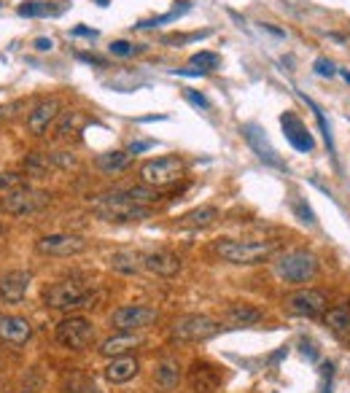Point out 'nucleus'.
<instances>
[{
    "mask_svg": "<svg viewBox=\"0 0 350 393\" xmlns=\"http://www.w3.org/2000/svg\"><path fill=\"white\" fill-rule=\"evenodd\" d=\"M92 210L97 213V219L113 221V224L143 221V219L151 216V208H148V205H140V202L130 199L121 189L95 197V199H92Z\"/></svg>",
    "mask_w": 350,
    "mask_h": 393,
    "instance_id": "1",
    "label": "nucleus"
},
{
    "mask_svg": "<svg viewBox=\"0 0 350 393\" xmlns=\"http://www.w3.org/2000/svg\"><path fill=\"white\" fill-rule=\"evenodd\" d=\"M278 251V243H267V240H218L216 253L230 264H240V267H254L262 264Z\"/></svg>",
    "mask_w": 350,
    "mask_h": 393,
    "instance_id": "2",
    "label": "nucleus"
},
{
    "mask_svg": "<svg viewBox=\"0 0 350 393\" xmlns=\"http://www.w3.org/2000/svg\"><path fill=\"white\" fill-rule=\"evenodd\" d=\"M97 296L86 283L81 281H60L54 285H48L43 291V305L51 310H81V308H92L97 302Z\"/></svg>",
    "mask_w": 350,
    "mask_h": 393,
    "instance_id": "3",
    "label": "nucleus"
},
{
    "mask_svg": "<svg viewBox=\"0 0 350 393\" xmlns=\"http://www.w3.org/2000/svg\"><path fill=\"white\" fill-rule=\"evenodd\" d=\"M218 332H221V323L210 315H200V313L181 315L170 326L173 340H178V342H205L210 337H216Z\"/></svg>",
    "mask_w": 350,
    "mask_h": 393,
    "instance_id": "4",
    "label": "nucleus"
},
{
    "mask_svg": "<svg viewBox=\"0 0 350 393\" xmlns=\"http://www.w3.org/2000/svg\"><path fill=\"white\" fill-rule=\"evenodd\" d=\"M275 272L286 283H307L318 275V258L307 251H289L275 261Z\"/></svg>",
    "mask_w": 350,
    "mask_h": 393,
    "instance_id": "5",
    "label": "nucleus"
},
{
    "mask_svg": "<svg viewBox=\"0 0 350 393\" xmlns=\"http://www.w3.org/2000/svg\"><path fill=\"white\" fill-rule=\"evenodd\" d=\"M51 202L48 192H38L33 186H19L6 192V197L0 199V210L9 216H27V213H38L41 208H46Z\"/></svg>",
    "mask_w": 350,
    "mask_h": 393,
    "instance_id": "6",
    "label": "nucleus"
},
{
    "mask_svg": "<svg viewBox=\"0 0 350 393\" xmlns=\"http://www.w3.org/2000/svg\"><path fill=\"white\" fill-rule=\"evenodd\" d=\"M183 175V162L178 157H159V159L145 162L140 167V184L151 186V189H162V186L175 184Z\"/></svg>",
    "mask_w": 350,
    "mask_h": 393,
    "instance_id": "7",
    "label": "nucleus"
},
{
    "mask_svg": "<svg viewBox=\"0 0 350 393\" xmlns=\"http://www.w3.org/2000/svg\"><path fill=\"white\" fill-rule=\"evenodd\" d=\"M95 340V323L84 315H71L57 323V342L71 350H84Z\"/></svg>",
    "mask_w": 350,
    "mask_h": 393,
    "instance_id": "8",
    "label": "nucleus"
},
{
    "mask_svg": "<svg viewBox=\"0 0 350 393\" xmlns=\"http://www.w3.org/2000/svg\"><path fill=\"white\" fill-rule=\"evenodd\" d=\"M159 320V313L154 308H145V305H124V308L113 310L110 313V326L119 329V332H140L148 329Z\"/></svg>",
    "mask_w": 350,
    "mask_h": 393,
    "instance_id": "9",
    "label": "nucleus"
},
{
    "mask_svg": "<svg viewBox=\"0 0 350 393\" xmlns=\"http://www.w3.org/2000/svg\"><path fill=\"white\" fill-rule=\"evenodd\" d=\"M38 251L43 256H78L86 251V240L81 234H46L38 240Z\"/></svg>",
    "mask_w": 350,
    "mask_h": 393,
    "instance_id": "10",
    "label": "nucleus"
},
{
    "mask_svg": "<svg viewBox=\"0 0 350 393\" xmlns=\"http://www.w3.org/2000/svg\"><path fill=\"white\" fill-rule=\"evenodd\" d=\"M286 308L294 315H304V318H315L321 313H326L329 299L324 291H315V288H302V291H294L291 296H286Z\"/></svg>",
    "mask_w": 350,
    "mask_h": 393,
    "instance_id": "11",
    "label": "nucleus"
},
{
    "mask_svg": "<svg viewBox=\"0 0 350 393\" xmlns=\"http://www.w3.org/2000/svg\"><path fill=\"white\" fill-rule=\"evenodd\" d=\"M62 116V103L57 98H48V100H41L33 111L27 113V130L33 135H46L48 127L57 122Z\"/></svg>",
    "mask_w": 350,
    "mask_h": 393,
    "instance_id": "12",
    "label": "nucleus"
},
{
    "mask_svg": "<svg viewBox=\"0 0 350 393\" xmlns=\"http://www.w3.org/2000/svg\"><path fill=\"white\" fill-rule=\"evenodd\" d=\"M280 127H283L286 140H289L297 151L307 154V151H313L315 148V140H313V135H310V130H307V124H304L297 113H291V111L283 113V116H280Z\"/></svg>",
    "mask_w": 350,
    "mask_h": 393,
    "instance_id": "13",
    "label": "nucleus"
},
{
    "mask_svg": "<svg viewBox=\"0 0 350 393\" xmlns=\"http://www.w3.org/2000/svg\"><path fill=\"white\" fill-rule=\"evenodd\" d=\"M240 132L245 135L248 146L254 148L256 157L264 162V164H269V167H278V170H286V164L280 162L278 151L269 146V140H267V135L262 132V127H256V124H242Z\"/></svg>",
    "mask_w": 350,
    "mask_h": 393,
    "instance_id": "14",
    "label": "nucleus"
},
{
    "mask_svg": "<svg viewBox=\"0 0 350 393\" xmlns=\"http://www.w3.org/2000/svg\"><path fill=\"white\" fill-rule=\"evenodd\" d=\"M189 385L194 393H216L221 385V369L210 361H194L189 369Z\"/></svg>",
    "mask_w": 350,
    "mask_h": 393,
    "instance_id": "15",
    "label": "nucleus"
},
{
    "mask_svg": "<svg viewBox=\"0 0 350 393\" xmlns=\"http://www.w3.org/2000/svg\"><path fill=\"white\" fill-rule=\"evenodd\" d=\"M30 272L24 270H11L0 278V299H6L9 305H19L24 296H27V288H30Z\"/></svg>",
    "mask_w": 350,
    "mask_h": 393,
    "instance_id": "16",
    "label": "nucleus"
},
{
    "mask_svg": "<svg viewBox=\"0 0 350 393\" xmlns=\"http://www.w3.org/2000/svg\"><path fill=\"white\" fill-rule=\"evenodd\" d=\"M33 337V323L22 315H0V342L24 345Z\"/></svg>",
    "mask_w": 350,
    "mask_h": 393,
    "instance_id": "17",
    "label": "nucleus"
},
{
    "mask_svg": "<svg viewBox=\"0 0 350 393\" xmlns=\"http://www.w3.org/2000/svg\"><path fill=\"white\" fill-rule=\"evenodd\" d=\"M143 267L148 272H154L159 278H173L181 272V258L170 251H154V253H145Z\"/></svg>",
    "mask_w": 350,
    "mask_h": 393,
    "instance_id": "18",
    "label": "nucleus"
},
{
    "mask_svg": "<svg viewBox=\"0 0 350 393\" xmlns=\"http://www.w3.org/2000/svg\"><path fill=\"white\" fill-rule=\"evenodd\" d=\"M140 372V361L135 356H116V358H110V364L105 367V380L113 382V385H119V382H127V380H133L135 374Z\"/></svg>",
    "mask_w": 350,
    "mask_h": 393,
    "instance_id": "19",
    "label": "nucleus"
},
{
    "mask_svg": "<svg viewBox=\"0 0 350 393\" xmlns=\"http://www.w3.org/2000/svg\"><path fill=\"white\" fill-rule=\"evenodd\" d=\"M143 342L138 334L133 332H119L116 337H108L105 342L100 345L97 350H100V356H105V358H116V356H127L130 350H135L138 345Z\"/></svg>",
    "mask_w": 350,
    "mask_h": 393,
    "instance_id": "20",
    "label": "nucleus"
},
{
    "mask_svg": "<svg viewBox=\"0 0 350 393\" xmlns=\"http://www.w3.org/2000/svg\"><path fill=\"white\" fill-rule=\"evenodd\" d=\"M181 377H183L181 364L175 358H162L157 364V369H154V380H157V385L162 391H175L181 385Z\"/></svg>",
    "mask_w": 350,
    "mask_h": 393,
    "instance_id": "21",
    "label": "nucleus"
},
{
    "mask_svg": "<svg viewBox=\"0 0 350 393\" xmlns=\"http://www.w3.org/2000/svg\"><path fill=\"white\" fill-rule=\"evenodd\" d=\"M324 320H326V326L331 329V334H334V337H339V340L350 342V310L348 308L326 310V313H324Z\"/></svg>",
    "mask_w": 350,
    "mask_h": 393,
    "instance_id": "22",
    "label": "nucleus"
},
{
    "mask_svg": "<svg viewBox=\"0 0 350 393\" xmlns=\"http://www.w3.org/2000/svg\"><path fill=\"white\" fill-rule=\"evenodd\" d=\"M110 270L121 272V275H138L143 270V256L135 251H116L110 256Z\"/></svg>",
    "mask_w": 350,
    "mask_h": 393,
    "instance_id": "23",
    "label": "nucleus"
},
{
    "mask_svg": "<svg viewBox=\"0 0 350 393\" xmlns=\"http://www.w3.org/2000/svg\"><path fill=\"white\" fill-rule=\"evenodd\" d=\"M95 162L103 172L113 175V172H121V170H127V167H130L133 154H130V151H105V154H97Z\"/></svg>",
    "mask_w": 350,
    "mask_h": 393,
    "instance_id": "24",
    "label": "nucleus"
},
{
    "mask_svg": "<svg viewBox=\"0 0 350 393\" xmlns=\"http://www.w3.org/2000/svg\"><path fill=\"white\" fill-rule=\"evenodd\" d=\"M216 219H218V210L205 205V208H197V210H192V213H186L181 221H178V226H181V229H205V226H210Z\"/></svg>",
    "mask_w": 350,
    "mask_h": 393,
    "instance_id": "25",
    "label": "nucleus"
},
{
    "mask_svg": "<svg viewBox=\"0 0 350 393\" xmlns=\"http://www.w3.org/2000/svg\"><path fill=\"white\" fill-rule=\"evenodd\" d=\"M262 318H264L262 310L251 308V305H232L227 310V320H230L232 326H256Z\"/></svg>",
    "mask_w": 350,
    "mask_h": 393,
    "instance_id": "26",
    "label": "nucleus"
},
{
    "mask_svg": "<svg viewBox=\"0 0 350 393\" xmlns=\"http://www.w3.org/2000/svg\"><path fill=\"white\" fill-rule=\"evenodd\" d=\"M24 170L30 172V175H36V178H46L48 172L57 170V167L51 162V154H38V151H33V154L24 157Z\"/></svg>",
    "mask_w": 350,
    "mask_h": 393,
    "instance_id": "27",
    "label": "nucleus"
},
{
    "mask_svg": "<svg viewBox=\"0 0 350 393\" xmlns=\"http://www.w3.org/2000/svg\"><path fill=\"white\" fill-rule=\"evenodd\" d=\"M192 9V3L189 0H178V6L173 9V11L162 14V16H154V19H143V22H138V30H148V27H159V25H168V22H175V19H181L183 14Z\"/></svg>",
    "mask_w": 350,
    "mask_h": 393,
    "instance_id": "28",
    "label": "nucleus"
},
{
    "mask_svg": "<svg viewBox=\"0 0 350 393\" xmlns=\"http://www.w3.org/2000/svg\"><path fill=\"white\" fill-rule=\"evenodd\" d=\"M81 113L78 111H62V116L57 119V127H54V132L57 137H71V132H76L78 127H81Z\"/></svg>",
    "mask_w": 350,
    "mask_h": 393,
    "instance_id": "29",
    "label": "nucleus"
},
{
    "mask_svg": "<svg viewBox=\"0 0 350 393\" xmlns=\"http://www.w3.org/2000/svg\"><path fill=\"white\" fill-rule=\"evenodd\" d=\"M299 98H302L304 103H307V105L313 108L315 119H318V127H321V132H324V137H326L329 154L334 157V137H331V127H329V122H326V116H324V111H321V108H318V105H315V103H313V100H310V98H307V95H302V92H299Z\"/></svg>",
    "mask_w": 350,
    "mask_h": 393,
    "instance_id": "30",
    "label": "nucleus"
},
{
    "mask_svg": "<svg viewBox=\"0 0 350 393\" xmlns=\"http://www.w3.org/2000/svg\"><path fill=\"white\" fill-rule=\"evenodd\" d=\"M16 14L33 19V16H51V14H57V9L48 6V3H43V0H30V3H22V6L16 9Z\"/></svg>",
    "mask_w": 350,
    "mask_h": 393,
    "instance_id": "31",
    "label": "nucleus"
},
{
    "mask_svg": "<svg viewBox=\"0 0 350 393\" xmlns=\"http://www.w3.org/2000/svg\"><path fill=\"white\" fill-rule=\"evenodd\" d=\"M124 194L130 197V199H135V202H140V205H151L154 199H159V194L151 189V186H145V184H140V186H127V189H121Z\"/></svg>",
    "mask_w": 350,
    "mask_h": 393,
    "instance_id": "32",
    "label": "nucleus"
},
{
    "mask_svg": "<svg viewBox=\"0 0 350 393\" xmlns=\"http://www.w3.org/2000/svg\"><path fill=\"white\" fill-rule=\"evenodd\" d=\"M218 62H221V57H218L216 51H197L192 57V65H197L200 70H205V73H210V70H216Z\"/></svg>",
    "mask_w": 350,
    "mask_h": 393,
    "instance_id": "33",
    "label": "nucleus"
},
{
    "mask_svg": "<svg viewBox=\"0 0 350 393\" xmlns=\"http://www.w3.org/2000/svg\"><path fill=\"white\" fill-rule=\"evenodd\" d=\"M108 51L113 57H133L138 51H143V46H138V43H130V41H113L108 46Z\"/></svg>",
    "mask_w": 350,
    "mask_h": 393,
    "instance_id": "34",
    "label": "nucleus"
},
{
    "mask_svg": "<svg viewBox=\"0 0 350 393\" xmlns=\"http://www.w3.org/2000/svg\"><path fill=\"white\" fill-rule=\"evenodd\" d=\"M51 162H54L57 170H71V167L78 164L76 154H71V151H57V154H51Z\"/></svg>",
    "mask_w": 350,
    "mask_h": 393,
    "instance_id": "35",
    "label": "nucleus"
},
{
    "mask_svg": "<svg viewBox=\"0 0 350 393\" xmlns=\"http://www.w3.org/2000/svg\"><path fill=\"white\" fill-rule=\"evenodd\" d=\"M19 186H27L22 175H16V172H0V192H11V189H19Z\"/></svg>",
    "mask_w": 350,
    "mask_h": 393,
    "instance_id": "36",
    "label": "nucleus"
},
{
    "mask_svg": "<svg viewBox=\"0 0 350 393\" xmlns=\"http://www.w3.org/2000/svg\"><path fill=\"white\" fill-rule=\"evenodd\" d=\"M315 75H324V78H331V75H337V70L339 68H334V62L331 60H326V57H318L315 60Z\"/></svg>",
    "mask_w": 350,
    "mask_h": 393,
    "instance_id": "37",
    "label": "nucleus"
},
{
    "mask_svg": "<svg viewBox=\"0 0 350 393\" xmlns=\"http://www.w3.org/2000/svg\"><path fill=\"white\" fill-rule=\"evenodd\" d=\"M183 98L189 100L192 105H197V108H202V111H207V108H210V103H207L205 95H200V92H194V89H183Z\"/></svg>",
    "mask_w": 350,
    "mask_h": 393,
    "instance_id": "38",
    "label": "nucleus"
},
{
    "mask_svg": "<svg viewBox=\"0 0 350 393\" xmlns=\"http://www.w3.org/2000/svg\"><path fill=\"white\" fill-rule=\"evenodd\" d=\"M294 210H297V216H299V219H302V221H307V224H315L313 210L307 208V205H304L302 199H297V202H294Z\"/></svg>",
    "mask_w": 350,
    "mask_h": 393,
    "instance_id": "39",
    "label": "nucleus"
},
{
    "mask_svg": "<svg viewBox=\"0 0 350 393\" xmlns=\"http://www.w3.org/2000/svg\"><path fill=\"white\" fill-rule=\"evenodd\" d=\"M148 148H154V140H133L127 151H130V154L135 157V154H140V151H148Z\"/></svg>",
    "mask_w": 350,
    "mask_h": 393,
    "instance_id": "40",
    "label": "nucleus"
},
{
    "mask_svg": "<svg viewBox=\"0 0 350 393\" xmlns=\"http://www.w3.org/2000/svg\"><path fill=\"white\" fill-rule=\"evenodd\" d=\"M331 374H334V367L324 364V388H321V393H331Z\"/></svg>",
    "mask_w": 350,
    "mask_h": 393,
    "instance_id": "41",
    "label": "nucleus"
},
{
    "mask_svg": "<svg viewBox=\"0 0 350 393\" xmlns=\"http://www.w3.org/2000/svg\"><path fill=\"white\" fill-rule=\"evenodd\" d=\"M33 46H36V51H51L54 49V41L51 38H36Z\"/></svg>",
    "mask_w": 350,
    "mask_h": 393,
    "instance_id": "42",
    "label": "nucleus"
},
{
    "mask_svg": "<svg viewBox=\"0 0 350 393\" xmlns=\"http://www.w3.org/2000/svg\"><path fill=\"white\" fill-rule=\"evenodd\" d=\"M73 36H81V38H97V30H92V27H84V25H78V27H73Z\"/></svg>",
    "mask_w": 350,
    "mask_h": 393,
    "instance_id": "43",
    "label": "nucleus"
},
{
    "mask_svg": "<svg viewBox=\"0 0 350 393\" xmlns=\"http://www.w3.org/2000/svg\"><path fill=\"white\" fill-rule=\"evenodd\" d=\"M78 60L92 62V65H105V60H100V57H92V54H78Z\"/></svg>",
    "mask_w": 350,
    "mask_h": 393,
    "instance_id": "44",
    "label": "nucleus"
},
{
    "mask_svg": "<svg viewBox=\"0 0 350 393\" xmlns=\"http://www.w3.org/2000/svg\"><path fill=\"white\" fill-rule=\"evenodd\" d=\"M337 73L342 75V78H345V81H348V84H350V70H345V68H339Z\"/></svg>",
    "mask_w": 350,
    "mask_h": 393,
    "instance_id": "45",
    "label": "nucleus"
},
{
    "mask_svg": "<svg viewBox=\"0 0 350 393\" xmlns=\"http://www.w3.org/2000/svg\"><path fill=\"white\" fill-rule=\"evenodd\" d=\"M86 393H100V391H97L95 385H92V382H89V388H86Z\"/></svg>",
    "mask_w": 350,
    "mask_h": 393,
    "instance_id": "46",
    "label": "nucleus"
},
{
    "mask_svg": "<svg viewBox=\"0 0 350 393\" xmlns=\"http://www.w3.org/2000/svg\"><path fill=\"white\" fill-rule=\"evenodd\" d=\"M97 3H100V6H108V0H97Z\"/></svg>",
    "mask_w": 350,
    "mask_h": 393,
    "instance_id": "47",
    "label": "nucleus"
},
{
    "mask_svg": "<svg viewBox=\"0 0 350 393\" xmlns=\"http://www.w3.org/2000/svg\"><path fill=\"white\" fill-rule=\"evenodd\" d=\"M24 393H27V391H24Z\"/></svg>",
    "mask_w": 350,
    "mask_h": 393,
    "instance_id": "48",
    "label": "nucleus"
}]
</instances>
